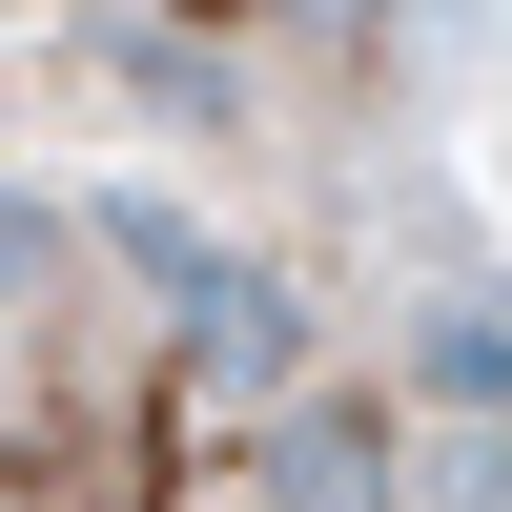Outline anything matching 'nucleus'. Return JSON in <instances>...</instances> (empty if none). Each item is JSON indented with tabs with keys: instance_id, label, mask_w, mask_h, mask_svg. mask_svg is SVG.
<instances>
[{
	"instance_id": "obj_1",
	"label": "nucleus",
	"mask_w": 512,
	"mask_h": 512,
	"mask_svg": "<svg viewBox=\"0 0 512 512\" xmlns=\"http://www.w3.org/2000/svg\"><path fill=\"white\" fill-rule=\"evenodd\" d=\"M410 390L431 410H512V308H431L410 328Z\"/></svg>"
},
{
	"instance_id": "obj_2",
	"label": "nucleus",
	"mask_w": 512,
	"mask_h": 512,
	"mask_svg": "<svg viewBox=\"0 0 512 512\" xmlns=\"http://www.w3.org/2000/svg\"><path fill=\"white\" fill-rule=\"evenodd\" d=\"M410 512H512V410H451L431 472H410Z\"/></svg>"
},
{
	"instance_id": "obj_3",
	"label": "nucleus",
	"mask_w": 512,
	"mask_h": 512,
	"mask_svg": "<svg viewBox=\"0 0 512 512\" xmlns=\"http://www.w3.org/2000/svg\"><path fill=\"white\" fill-rule=\"evenodd\" d=\"M41 287H62V205H21V185H0V328H21Z\"/></svg>"
},
{
	"instance_id": "obj_4",
	"label": "nucleus",
	"mask_w": 512,
	"mask_h": 512,
	"mask_svg": "<svg viewBox=\"0 0 512 512\" xmlns=\"http://www.w3.org/2000/svg\"><path fill=\"white\" fill-rule=\"evenodd\" d=\"M287 492H308V512H369V431H328V410H308V431H287Z\"/></svg>"
}]
</instances>
